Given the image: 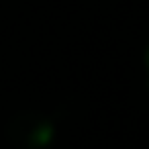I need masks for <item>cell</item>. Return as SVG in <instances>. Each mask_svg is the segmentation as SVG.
Listing matches in <instances>:
<instances>
[{"mask_svg":"<svg viewBox=\"0 0 149 149\" xmlns=\"http://www.w3.org/2000/svg\"><path fill=\"white\" fill-rule=\"evenodd\" d=\"M53 133H55V129H53V125L47 120V118H41L39 120V125L33 129V133L29 135V139H27V149H41V147H45V145H49L51 143V139H53Z\"/></svg>","mask_w":149,"mask_h":149,"instance_id":"cell-1","label":"cell"},{"mask_svg":"<svg viewBox=\"0 0 149 149\" xmlns=\"http://www.w3.org/2000/svg\"><path fill=\"white\" fill-rule=\"evenodd\" d=\"M145 63H147V76H149V47H147V53H145ZM147 86H149V80H147Z\"/></svg>","mask_w":149,"mask_h":149,"instance_id":"cell-2","label":"cell"}]
</instances>
